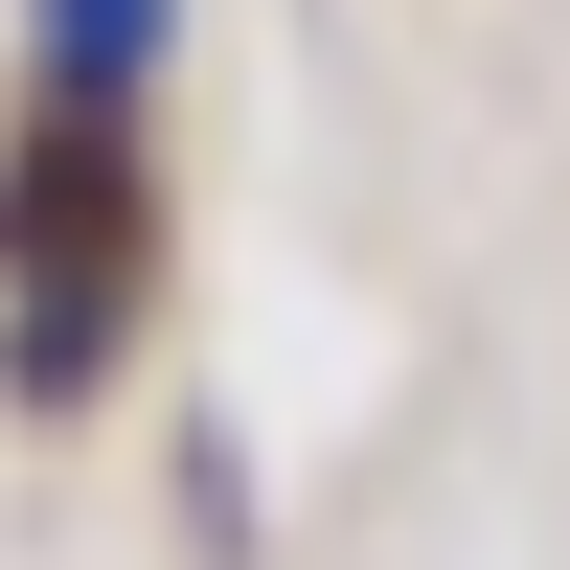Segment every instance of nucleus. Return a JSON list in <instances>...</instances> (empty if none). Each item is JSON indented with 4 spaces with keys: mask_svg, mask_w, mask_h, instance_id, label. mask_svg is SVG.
I'll return each instance as SVG.
<instances>
[{
    "mask_svg": "<svg viewBox=\"0 0 570 570\" xmlns=\"http://www.w3.org/2000/svg\"><path fill=\"white\" fill-rule=\"evenodd\" d=\"M137 274H160V183L91 91H46L0 137V320H137Z\"/></svg>",
    "mask_w": 570,
    "mask_h": 570,
    "instance_id": "1",
    "label": "nucleus"
},
{
    "mask_svg": "<svg viewBox=\"0 0 570 570\" xmlns=\"http://www.w3.org/2000/svg\"><path fill=\"white\" fill-rule=\"evenodd\" d=\"M160 23H183V0H23V69H46V91H91V115H137Z\"/></svg>",
    "mask_w": 570,
    "mask_h": 570,
    "instance_id": "2",
    "label": "nucleus"
},
{
    "mask_svg": "<svg viewBox=\"0 0 570 570\" xmlns=\"http://www.w3.org/2000/svg\"><path fill=\"white\" fill-rule=\"evenodd\" d=\"M115 343H137V320H0V389H23V411H91Z\"/></svg>",
    "mask_w": 570,
    "mask_h": 570,
    "instance_id": "3",
    "label": "nucleus"
}]
</instances>
